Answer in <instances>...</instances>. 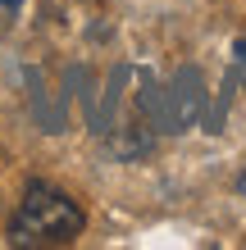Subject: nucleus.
Instances as JSON below:
<instances>
[{"mask_svg":"<svg viewBox=\"0 0 246 250\" xmlns=\"http://www.w3.org/2000/svg\"><path fill=\"white\" fill-rule=\"evenodd\" d=\"M19 9H23V0H0V32H9V23L19 19Z\"/></svg>","mask_w":246,"mask_h":250,"instance_id":"f03ea898","label":"nucleus"},{"mask_svg":"<svg viewBox=\"0 0 246 250\" xmlns=\"http://www.w3.org/2000/svg\"><path fill=\"white\" fill-rule=\"evenodd\" d=\"M82 223H87V214L68 191L50 187V182H32L9 218V246H23V250L68 246V241H78Z\"/></svg>","mask_w":246,"mask_h":250,"instance_id":"f257e3e1","label":"nucleus"}]
</instances>
